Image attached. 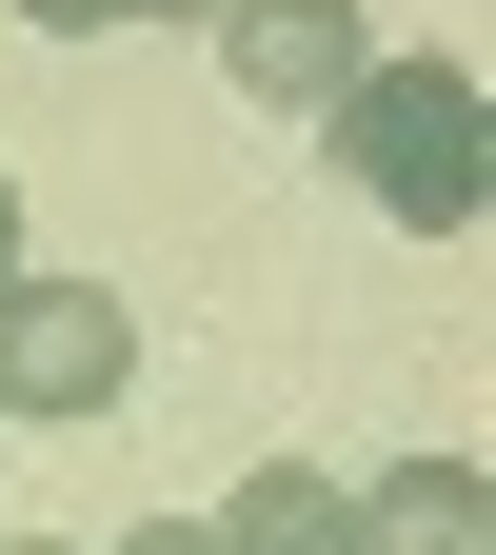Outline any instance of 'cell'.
I'll return each mask as SVG.
<instances>
[{"mask_svg":"<svg viewBox=\"0 0 496 555\" xmlns=\"http://www.w3.org/2000/svg\"><path fill=\"white\" fill-rule=\"evenodd\" d=\"M21 21H40V40H80V21H119V0H21Z\"/></svg>","mask_w":496,"mask_h":555,"instance_id":"obj_6","label":"cell"},{"mask_svg":"<svg viewBox=\"0 0 496 555\" xmlns=\"http://www.w3.org/2000/svg\"><path fill=\"white\" fill-rule=\"evenodd\" d=\"M199 535H219V555H358V496H338V476H298V456H258Z\"/></svg>","mask_w":496,"mask_h":555,"instance_id":"obj_4","label":"cell"},{"mask_svg":"<svg viewBox=\"0 0 496 555\" xmlns=\"http://www.w3.org/2000/svg\"><path fill=\"white\" fill-rule=\"evenodd\" d=\"M358 555H496V516H476V456H397L378 496H358Z\"/></svg>","mask_w":496,"mask_h":555,"instance_id":"obj_5","label":"cell"},{"mask_svg":"<svg viewBox=\"0 0 496 555\" xmlns=\"http://www.w3.org/2000/svg\"><path fill=\"white\" fill-rule=\"evenodd\" d=\"M119 21H219V0H119Z\"/></svg>","mask_w":496,"mask_h":555,"instance_id":"obj_8","label":"cell"},{"mask_svg":"<svg viewBox=\"0 0 496 555\" xmlns=\"http://www.w3.org/2000/svg\"><path fill=\"white\" fill-rule=\"evenodd\" d=\"M338 119V159H358V198H378V219H417V238H457L476 219V80H457V60H358V80H338L318 100Z\"/></svg>","mask_w":496,"mask_h":555,"instance_id":"obj_1","label":"cell"},{"mask_svg":"<svg viewBox=\"0 0 496 555\" xmlns=\"http://www.w3.org/2000/svg\"><path fill=\"white\" fill-rule=\"evenodd\" d=\"M0 278H21V179H0Z\"/></svg>","mask_w":496,"mask_h":555,"instance_id":"obj_9","label":"cell"},{"mask_svg":"<svg viewBox=\"0 0 496 555\" xmlns=\"http://www.w3.org/2000/svg\"><path fill=\"white\" fill-rule=\"evenodd\" d=\"M219 80L258 119H318L338 80H358V0H219Z\"/></svg>","mask_w":496,"mask_h":555,"instance_id":"obj_3","label":"cell"},{"mask_svg":"<svg viewBox=\"0 0 496 555\" xmlns=\"http://www.w3.org/2000/svg\"><path fill=\"white\" fill-rule=\"evenodd\" d=\"M139 358V318H119V278H0V416H100Z\"/></svg>","mask_w":496,"mask_h":555,"instance_id":"obj_2","label":"cell"},{"mask_svg":"<svg viewBox=\"0 0 496 555\" xmlns=\"http://www.w3.org/2000/svg\"><path fill=\"white\" fill-rule=\"evenodd\" d=\"M119 555H219V535H199V516H160V535H119Z\"/></svg>","mask_w":496,"mask_h":555,"instance_id":"obj_7","label":"cell"},{"mask_svg":"<svg viewBox=\"0 0 496 555\" xmlns=\"http://www.w3.org/2000/svg\"><path fill=\"white\" fill-rule=\"evenodd\" d=\"M0 555H60V535H0Z\"/></svg>","mask_w":496,"mask_h":555,"instance_id":"obj_10","label":"cell"}]
</instances>
